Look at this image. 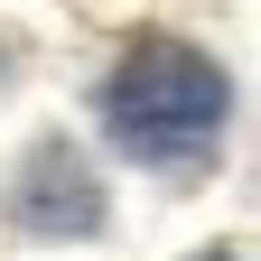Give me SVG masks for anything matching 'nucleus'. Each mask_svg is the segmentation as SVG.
Listing matches in <instances>:
<instances>
[{
  "mask_svg": "<svg viewBox=\"0 0 261 261\" xmlns=\"http://www.w3.org/2000/svg\"><path fill=\"white\" fill-rule=\"evenodd\" d=\"M224 112H233V84H224V65L205 47H187V38H140L112 65V84H103V130L130 159H159V168L196 159L224 130Z\"/></svg>",
  "mask_w": 261,
  "mask_h": 261,
  "instance_id": "obj_1",
  "label": "nucleus"
},
{
  "mask_svg": "<svg viewBox=\"0 0 261 261\" xmlns=\"http://www.w3.org/2000/svg\"><path fill=\"white\" fill-rule=\"evenodd\" d=\"M19 224L28 233H103V187L65 140H47L19 177Z\"/></svg>",
  "mask_w": 261,
  "mask_h": 261,
  "instance_id": "obj_2",
  "label": "nucleus"
}]
</instances>
